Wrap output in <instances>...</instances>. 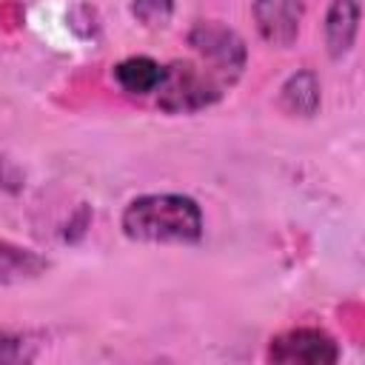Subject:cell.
I'll return each mask as SVG.
<instances>
[{"mask_svg":"<svg viewBox=\"0 0 365 365\" xmlns=\"http://www.w3.org/2000/svg\"><path fill=\"white\" fill-rule=\"evenodd\" d=\"M359 31V0H331L325 11V46L334 60L345 57Z\"/></svg>","mask_w":365,"mask_h":365,"instance_id":"8992f818","label":"cell"},{"mask_svg":"<svg viewBox=\"0 0 365 365\" xmlns=\"http://www.w3.org/2000/svg\"><path fill=\"white\" fill-rule=\"evenodd\" d=\"M302 0H254V23L268 46L288 48L302 29Z\"/></svg>","mask_w":365,"mask_h":365,"instance_id":"5b68a950","label":"cell"},{"mask_svg":"<svg viewBox=\"0 0 365 365\" xmlns=\"http://www.w3.org/2000/svg\"><path fill=\"white\" fill-rule=\"evenodd\" d=\"M163 74H165V66H160L145 54L125 57L114 66V80L125 94H154L163 83Z\"/></svg>","mask_w":365,"mask_h":365,"instance_id":"9c48e42d","label":"cell"},{"mask_svg":"<svg viewBox=\"0 0 365 365\" xmlns=\"http://www.w3.org/2000/svg\"><path fill=\"white\" fill-rule=\"evenodd\" d=\"M46 271H48V259L43 254L14 242H0V288L31 282Z\"/></svg>","mask_w":365,"mask_h":365,"instance_id":"ba28073f","label":"cell"},{"mask_svg":"<svg viewBox=\"0 0 365 365\" xmlns=\"http://www.w3.org/2000/svg\"><path fill=\"white\" fill-rule=\"evenodd\" d=\"M265 359L279 365H334L339 345L322 328H291L268 342Z\"/></svg>","mask_w":365,"mask_h":365,"instance_id":"277c9868","label":"cell"},{"mask_svg":"<svg viewBox=\"0 0 365 365\" xmlns=\"http://www.w3.org/2000/svg\"><path fill=\"white\" fill-rule=\"evenodd\" d=\"M174 14V0H131V17L145 29L168 26Z\"/></svg>","mask_w":365,"mask_h":365,"instance_id":"30bf717a","label":"cell"},{"mask_svg":"<svg viewBox=\"0 0 365 365\" xmlns=\"http://www.w3.org/2000/svg\"><path fill=\"white\" fill-rule=\"evenodd\" d=\"M188 46L194 57L205 60L217 74H222L231 86L242 77L245 63H248V48L242 37L228 29L220 20H197L188 31Z\"/></svg>","mask_w":365,"mask_h":365,"instance_id":"3957f363","label":"cell"},{"mask_svg":"<svg viewBox=\"0 0 365 365\" xmlns=\"http://www.w3.org/2000/svg\"><path fill=\"white\" fill-rule=\"evenodd\" d=\"M319 103H322V86L311 68L291 74L279 86V108L291 117H314L319 111Z\"/></svg>","mask_w":365,"mask_h":365,"instance_id":"52a82bcc","label":"cell"},{"mask_svg":"<svg viewBox=\"0 0 365 365\" xmlns=\"http://www.w3.org/2000/svg\"><path fill=\"white\" fill-rule=\"evenodd\" d=\"M231 86L200 57L174 60L165 66L163 83L154 91L157 108L165 114H194L211 108Z\"/></svg>","mask_w":365,"mask_h":365,"instance_id":"7a4b0ae2","label":"cell"},{"mask_svg":"<svg viewBox=\"0 0 365 365\" xmlns=\"http://www.w3.org/2000/svg\"><path fill=\"white\" fill-rule=\"evenodd\" d=\"M120 231L131 242L194 245L202 240L205 220L197 200L185 194H140L123 208Z\"/></svg>","mask_w":365,"mask_h":365,"instance_id":"6da1fadb","label":"cell"},{"mask_svg":"<svg viewBox=\"0 0 365 365\" xmlns=\"http://www.w3.org/2000/svg\"><path fill=\"white\" fill-rule=\"evenodd\" d=\"M37 356V342L23 334H0V362H29Z\"/></svg>","mask_w":365,"mask_h":365,"instance_id":"8fae6325","label":"cell"}]
</instances>
